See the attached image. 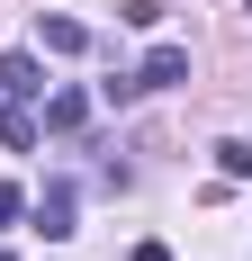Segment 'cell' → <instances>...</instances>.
I'll return each instance as SVG.
<instances>
[{"instance_id": "obj_8", "label": "cell", "mask_w": 252, "mask_h": 261, "mask_svg": "<svg viewBox=\"0 0 252 261\" xmlns=\"http://www.w3.org/2000/svg\"><path fill=\"white\" fill-rule=\"evenodd\" d=\"M18 216H27V189H9V180H0V225H18Z\"/></svg>"}, {"instance_id": "obj_7", "label": "cell", "mask_w": 252, "mask_h": 261, "mask_svg": "<svg viewBox=\"0 0 252 261\" xmlns=\"http://www.w3.org/2000/svg\"><path fill=\"white\" fill-rule=\"evenodd\" d=\"M216 171L225 180H252V144H216Z\"/></svg>"}, {"instance_id": "obj_4", "label": "cell", "mask_w": 252, "mask_h": 261, "mask_svg": "<svg viewBox=\"0 0 252 261\" xmlns=\"http://www.w3.org/2000/svg\"><path fill=\"white\" fill-rule=\"evenodd\" d=\"M36 45H45V54H81V45H90V27L63 18V9H45V18H36Z\"/></svg>"}, {"instance_id": "obj_2", "label": "cell", "mask_w": 252, "mask_h": 261, "mask_svg": "<svg viewBox=\"0 0 252 261\" xmlns=\"http://www.w3.org/2000/svg\"><path fill=\"white\" fill-rule=\"evenodd\" d=\"M27 216H36V234H45V243H63V234H72V180H45V198H36Z\"/></svg>"}, {"instance_id": "obj_6", "label": "cell", "mask_w": 252, "mask_h": 261, "mask_svg": "<svg viewBox=\"0 0 252 261\" xmlns=\"http://www.w3.org/2000/svg\"><path fill=\"white\" fill-rule=\"evenodd\" d=\"M0 144H9V153H36V117H27V99L0 108Z\"/></svg>"}, {"instance_id": "obj_5", "label": "cell", "mask_w": 252, "mask_h": 261, "mask_svg": "<svg viewBox=\"0 0 252 261\" xmlns=\"http://www.w3.org/2000/svg\"><path fill=\"white\" fill-rule=\"evenodd\" d=\"M81 117H90V90H54L45 99V126L54 135H81Z\"/></svg>"}, {"instance_id": "obj_3", "label": "cell", "mask_w": 252, "mask_h": 261, "mask_svg": "<svg viewBox=\"0 0 252 261\" xmlns=\"http://www.w3.org/2000/svg\"><path fill=\"white\" fill-rule=\"evenodd\" d=\"M0 90L9 99H45V63L36 54H0Z\"/></svg>"}, {"instance_id": "obj_1", "label": "cell", "mask_w": 252, "mask_h": 261, "mask_svg": "<svg viewBox=\"0 0 252 261\" xmlns=\"http://www.w3.org/2000/svg\"><path fill=\"white\" fill-rule=\"evenodd\" d=\"M126 81H135V90H171V81H189V45H153Z\"/></svg>"}, {"instance_id": "obj_9", "label": "cell", "mask_w": 252, "mask_h": 261, "mask_svg": "<svg viewBox=\"0 0 252 261\" xmlns=\"http://www.w3.org/2000/svg\"><path fill=\"white\" fill-rule=\"evenodd\" d=\"M135 261H171V243H135Z\"/></svg>"}]
</instances>
